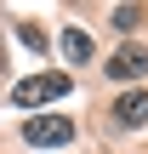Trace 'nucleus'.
<instances>
[{
    "mask_svg": "<svg viewBox=\"0 0 148 154\" xmlns=\"http://www.w3.org/2000/svg\"><path fill=\"white\" fill-rule=\"evenodd\" d=\"M108 23H114V34H131V29L143 23V11H137V6H114V11H108Z\"/></svg>",
    "mask_w": 148,
    "mask_h": 154,
    "instance_id": "423d86ee",
    "label": "nucleus"
},
{
    "mask_svg": "<svg viewBox=\"0 0 148 154\" xmlns=\"http://www.w3.org/2000/svg\"><path fill=\"white\" fill-rule=\"evenodd\" d=\"M17 40H23V46H29V51H40V46H46V34H40V29H34V23H17Z\"/></svg>",
    "mask_w": 148,
    "mask_h": 154,
    "instance_id": "0eeeda50",
    "label": "nucleus"
},
{
    "mask_svg": "<svg viewBox=\"0 0 148 154\" xmlns=\"http://www.w3.org/2000/svg\"><path fill=\"white\" fill-rule=\"evenodd\" d=\"M103 74H108V80H125V86H131V80H143V74H148V46H120V51L108 57V69H103Z\"/></svg>",
    "mask_w": 148,
    "mask_h": 154,
    "instance_id": "7ed1b4c3",
    "label": "nucleus"
},
{
    "mask_svg": "<svg viewBox=\"0 0 148 154\" xmlns=\"http://www.w3.org/2000/svg\"><path fill=\"white\" fill-rule=\"evenodd\" d=\"M108 120H114L120 131H137V126H148V91H125V97H114Z\"/></svg>",
    "mask_w": 148,
    "mask_h": 154,
    "instance_id": "20e7f679",
    "label": "nucleus"
},
{
    "mask_svg": "<svg viewBox=\"0 0 148 154\" xmlns=\"http://www.w3.org/2000/svg\"><path fill=\"white\" fill-rule=\"evenodd\" d=\"M23 143L29 149H63V143H74V120L68 114H29L23 120Z\"/></svg>",
    "mask_w": 148,
    "mask_h": 154,
    "instance_id": "f03ea898",
    "label": "nucleus"
},
{
    "mask_svg": "<svg viewBox=\"0 0 148 154\" xmlns=\"http://www.w3.org/2000/svg\"><path fill=\"white\" fill-rule=\"evenodd\" d=\"M57 46H63V57H68V63H86V57H91V34H86V29H74V23L63 29V40H57Z\"/></svg>",
    "mask_w": 148,
    "mask_h": 154,
    "instance_id": "39448f33",
    "label": "nucleus"
},
{
    "mask_svg": "<svg viewBox=\"0 0 148 154\" xmlns=\"http://www.w3.org/2000/svg\"><path fill=\"white\" fill-rule=\"evenodd\" d=\"M68 86H74V80H68L63 69H46V74H29V80H17V86H11V103L34 114L40 103H57V97H68Z\"/></svg>",
    "mask_w": 148,
    "mask_h": 154,
    "instance_id": "f257e3e1",
    "label": "nucleus"
}]
</instances>
